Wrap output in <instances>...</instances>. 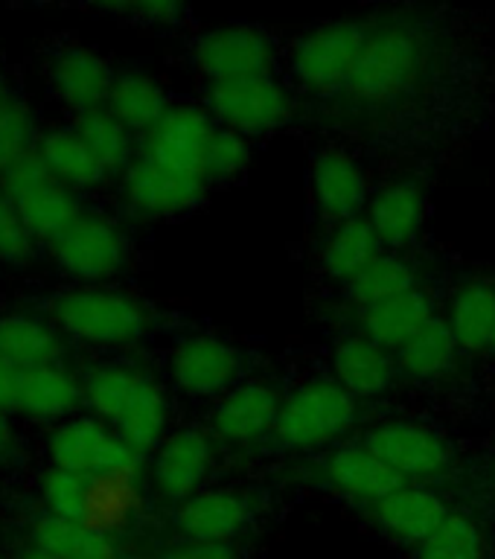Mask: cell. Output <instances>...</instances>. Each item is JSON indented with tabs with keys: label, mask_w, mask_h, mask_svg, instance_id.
<instances>
[{
	"label": "cell",
	"mask_w": 495,
	"mask_h": 559,
	"mask_svg": "<svg viewBox=\"0 0 495 559\" xmlns=\"http://www.w3.org/2000/svg\"><path fill=\"white\" fill-rule=\"evenodd\" d=\"M82 379L87 414L111 426L140 457L164 443L169 400L155 376L126 361H99L87 367Z\"/></svg>",
	"instance_id": "6da1fadb"
},
{
	"label": "cell",
	"mask_w": 495,
	"mask_h": 559,
	"mask_svg": "<svg viewBox=\"0 0 495 559\" xmlns=\"http://www.w3.org/2000/svg\"><path fill=\"white\" fill-rule=\"evenodd\" d=\"M47 314L70 344L120 349L149 332V309L140 297L114 286H68L47 300Z\"/></svg>",
	"instance_id": "7a4b0ae2"
},
{
	"label": "cell",
	"mask_w": 495,
	"mask_h": 559,
	"mask_svg": "<svg viewBox=\"0 0 495 559\" xmlns=\"http://www.w3.org/2000/svg\"><path fill=\"white\" fill-rule=\"evenodd\" d=\"M426 35L414 24L391 21L367 29L365 50L358 59L347 94L367 108H388L417 87L426 70Z\"/></svg>",
	"instance_id": "3957f363"
},
{
	"label": "cell",
	"mask_w": 495,
	"mask_h": 559,
	"mask_svg": "<svg viewBox=\"0 0 495 559\" xmlns=\"http://www.w3.org/2000/svg\"><path fill=\"white\" fill-rule=\"evenodd\" d=\"M44 251L70 286H108L131 260V242L120 222L94 210H85Z\"/></svg>",
	"instance_id": "277c9868"
},
{
	"label": "cell",
	"mask_w": 495,
	"mask_h": 559,
	"mask_svg": "<svg viewBox=\"0 0 495 559\" xmlns=\"http://www.w3.org/2000/svg\"><path fill=\"white\" fill-rule=\"evenodd\" d=\"M356 417V400L335 379H313L283 400L274 435L288 449L309 452L347 435Z\"/></svg>",
	"instance_id": "5b68a950"
},
{
	"label": "cell",
	"mask_w": 495,
	"mask_h": 559,
	"mask_svg": "<svg viewBox=\"0 0 495 559\" xmlns=\"http://www.w3.org/2000/svg\"><path fill=\"white\" fill-rule=\"evenodd\" d=\"M44 457L47 466L76 472L85 478L108 472H138L143 461L111 426H105L103 419L87 411L47 428Z\"/></svg>",
	"instance_id": "8992f818"
},
{
	"label": "cell",
	"mask_w": 495,
	"mask_h": 559,
	"mask_svg": "<svg viewBox=\"0 0 495 559\" xmlns=\"http://www.w3.org/2000/svg\"><path fill=\"white\" fill-rule=\"evenodd\" d=\"M367 41V26L339 21L306 33L292 50V73L318 94L347 91Z\"/></svg>",
	"instance_id": "52a82bcc"
},
{
	"label": "cell",
	"mask_w": 495,
	"mask_h": 559,
	"mask_svg": "<svg viewBox=\"0 0 495 559\" xmlns=\"http://www.w3.org/2000/svg\"><path fill=\"white\" fill-rule=\"evenodd\" d=\"M208 108L222 129L236 131L243 138H257L286 126L292 117V96L271 73H262L210 85Z\"/></svg>",
	"instance_id": "ba28073f"
},
{
	"label": "cell",
	"mask_w": 495,
	"mask_h": 559,
	"mask_svg": "<svg viewBox=\"0 0 495 559\" xmlns=\"http://www.w3.org/2000/svg\"><path fill=\"white\" fill-rule=\"evenodd\" d=\"M0 187L7 190L17 213L24 216L26 225L33 227V234L42 239L44 248L52 239H59L85 213L82 195L64 187L59 178H52L35 157L17 166V169H12L0 181Z\"/></svg>",
	"instance_id": "9c48e42d"
},
{
	"label": "cell",
	"mask_w": 495,
	"mask_h": 559,
	"mask_svg": "<svg viewBox=\"0 0 495 559\" xmlns=\"http://www.w3.org/2000/svg\"><path fill=\"white\" fill-rule=\"evenodd\" d=\"M44 76L52 99L73 117H85L108 105L117 70L103 52L87 44H59L47 56Z\"/></svg>",
	"instance_id": "30bf717a"
},
{
	"label": "cell",
	"mask_w": 495,
	"mask_h": 559,
	"mask_svg": "<svg viewBox=\"0 0 495 559\" xmlns=\"http://www.w3.org/2000/svg\"><path fill=\"white\" fill-rule=\"evenodd\" d=\"M204 192L208 181L175 173L146 155H138V160L120 175L122 204L140 218L181 216L204 199Z\"/></svg>",
	"instance_id": "8fae6325"
},
{
	"label": "cell",
	"mask_w": 495,
	"mask_h": 559,
	"mask_svg": "<svg viewBox=\"0 0 495 559\" xmlns=\"http://www.w3.org/2000/svg\"><path fill=\"white\" fill-rule=\"evenodd\" d=\"M192 56L201 76H208L210 85H219V82L271 73L274 44L257 26H216L196 38Z\"/></svg>",
	"instance_id": "7c38bea8"
},
{
	"label": "cell",
	"mask_w": 495,
	"mask_h": 559,
	"mask_svg": "<svg viewBox=\"0 0 495 559\" xmlns=\"http://www.w3.org/2000/svg\"><path fill=\"white\" fill-rule=\"evenodd\" d=\"M216 129V120L204 108L173 105L164 120L143 138L140 155L152 157L175 173L192 175V178L204 181V157H208L210 140Z\"/></svg>",
	"instance_id": "4fadbf2b"
},
{
	"label": "cell",
	"mask_w": 495,
	"mask_h": 559,
	"mask_svg": "<svg viewBox=\"0 0 495 559\" xmlns=\"http://www.w3.org/2000/svg\"><path fill=\"white\" fill-rule=\"evenodd\" d=\"M213 466V443L201 428H181L166 435V440L152 452V487L157 496L181 504L196 496Z\"/></svg>",
	"instance_id": "5bb4252c"
},
{
	"label": "cell",
	"mask_w": 495,
	"mask_h": 559,
	"mask_svg": "<svg viewBox=\"0 0 495 559\" xmlns=\"http://www.w3.org/2000/svg\"><path fill=\"white\" fill-rule=\"evenodd\" d=\"M362 443L402 478H435L449 466L444 437L417 423H382Z\"/></svg>",
	"instance_id": "9a60e30c"
},
{
	"label": "cell",
	"mask_w": 495,
	"mask_h": 559,
	"mask_svg": "<svg viewBox=\"0 0 495 559\" xmlns=\"http://www.w3.org/2000/svg\"><path fill=\"white\" fill-rule=\"evenodd\" d=\"M239 376V353L216 335H187L169 356V379L190 396L225 393Z\"/></svg>",
	"instance_id": "2e32d148"
},
{
	"label": "cell",
	"mask_w": 495,
	"mask_h": 559,
	"mask_svg": "<svg viewBox=\"0 0 495 559\" xmlns=\"http://www.w3.org/2000/svg\"><path fill=\"white\" fill-rule=\"evenodd\" d=\"M82 408H85V379L68 361L26 370L21 376L15 402L17 417L52 428L82 414Z\"/></svg>",
	"instance_id": "e0dca14e"
},
{
	"label": "cell",
	"mask_w": 495,
	"mask_h": 559,
	"mask_svg": "<svg viewBox=\"0 0 495 559\" xmlns=\"http://www.w3.org/2000/svg\"><path fill=\"white\" fill-rule=\"evenodd\" d=\"M313 195L315 207L330 222H350L362 216L370 204L365 169L356 157L339 148H323L313 160Z\"/></svg>",
	"instance_id": "ac0fdd59"
},
{
	"label": "cell",
	"mask_w": 495,
	"mask_h": 559,
	"mask_svg": "<svg viewBox=\"0 0 495 559\" xmlns=\"http://www.w3.org/2000/svg\"><path fill=\"white\" fill-rule=\"evenodd\" d=\"M70 341L47 312L9 309L0 312V356L17 370H38L68 361Z\"/></svg>",
	"instance_id": "d6986e66"
},
{
	"label": "cell",
	"mask_w": 495,
	"mask_h": 559,
	"mask_svg": "<svg viewBox=\"0 0 495 559\" xmlns=\"http://www.w3.org/2000/svg\"><path fill=\"white\" fill-rule=\"evenodd\" d=\"M251 519V504L243 492L231 489H199L175 504V527L184 539L234 542Z\"/></svg>",
	"instance_id": "ffe728a7"
},
{
	"label": "cell",
	"mask_w": 495,
	"mask_h": 559,
	"mask_svg": "<svg viewBox=\"0 0 495 559\" xmlns=\"http://www.w3.org/2000/svg\"><path fill=\"white\" fill-rule=\"evenodd\" d=\"M374 515L388 536H393L402 545H411V548H423L449 522L452 510L432 489L405 484L385 501H379L374 507Z\"/></svg>",
	"instance_id": "44dd1931"
},
{
	"label": "cell",
	"mask_w": 495,
	"mask_h": 559,
	"mask_svg": "<svg viewBox=\"0 0 495 559\" xmlns=\"http://www.w3.org/2000/svg\"><path fill=\"white\" fill-rule=\"evenodd\" d=\"M283 400L266 382L236 384L222 396L213 411V435L231 443H248L269 435L278 426Z\"/></svg>",
	"instance_id": "7402d4cb"
},
{
	"label": "cell",
	"mask_w": 495,
	"mask_h": 559,
	"mask_svg": "<svg viewBox=\"0 0 495 559\" xmlns=\"http://www.w3.org/2000/svg\"><path fill=\"white\" fill-rule=\"evenodd\" d=\"M332 373L353 400H376L391 388L400 365L391 349L379 347L367 335H347L332 353Z\"/></svg>",
	"instance_id": "603a6c76"
},
{
	"label": "cell",
	"mask_w": 495,
	"mask_h": 559,
	"mask_svg": "<svg viewBox=\"0 0 495 559\" xmlns=\"http://www.w3.org/2000/svg\"><path fill=\"white\" fill-rule=\"evenodd\" d=\"M35 160L52 178H59L64 187H70L79 195L99 190L108 181V173L96 160L94 152L87 148L76 126H50V129H44L38 148H35Z\"/></svg>",
	"instance_id": "cb8c5ba5"
},
{
	"label": "cell",
	"mask_w": 495,
	"mask_h": 559,
	"mask_svg": "<svg viewBox=\"0 0 495 559\" xmlns=\"http://www.w3.org/2000/svg\"><path fill=\"white\" fill-rule=\"evenodd\" d=\"M323 469H327L332 487H339L344 496L374 507L391 492L405 487V478L397 475L388 463L379 461L365 443L339 445L335 452H330Z\"/></svg>",
	"instance_id": "d4e9b609"
},
{
	"label": "cell",
	"mask_w": 495,
	"mask_h": 559,
	"mask_svg": "<svg viewBox=\"0 0 495 559\" xmlns=\"http://www.w3.org/2000/svg\"><path fill=\"white\" fill-rule=\"evenodd\" d=\"M367 222L382 248H405L414 242L426 218V195L414 181H391L367 204Z\"/></svg>",
	"instance_id": "484cf974"
},
{
	"label": "cell",
	"mask_w": 495,
	"mask_h": 559,
	"mask_svg": "<svg viewBox=\"0 0 495 559\" xmlns=\"http://www.w3.org/2000/svg\"><path fill=\"white\" fill-rule=\"evenodd\" d=\"M435 304L426 292H409V295L393 297L385 304L362 309V335L376 341L379 347L400 353L417 332H423L435 321Z\"/></svg>",
	"instance_id": "4316f807"
},
{
	"label": "cell",
	"mask_w": 495,
	"mask_h": 559,
	"mask_svg": "<svg viewBox=\"0 0 495 559\" xmlns=\"http://www.w3.org/2000/svg\"><path fill=\"white\" fill-rule=\"evenodd\" d=\"M26 548L42 550L56 559H120L111 536L91 531L82 522H68L56 515H35L26 531Z\"/></svg>",
	"instance_id": "83f0119b"
},
{
	"label": "cell",
	"mask_w": 495,
	"mask_h": 559,
	"mask_svg": "<svg viewBox=\"0 0 495 559\" xmlns=\"http://www.w3.org/2000/svg\"><path fill=\"white\" fill-rule=\"evenodd\" d=\"M108 111L131 131V134H143L155 129L157 122L164 120L166 111L173 108L166 99L164 85L152 79L143 70H120L114 79L111 96H108Z\"/></svg>",
	"instance_id": "f1b7e54d"
},
{
	"label": "cell",
	"mask_w": 495,
	"mask_h": 559,
	"mask_svg": "<svg viewBox=\"0 0 495 559\" xmlns=\"http://www.w3.org/2000/svg\"><path fill=\"white\" fill-rule=\"evenodd\" d=\"M138 472H108V475H94V478H87L82 524L114 539V533L122 531V527L131 522V515L138 510Z\"/></svg>",
	"instance_id": "f546056e"
},
{
	"label": "cell",
	"mask_w": 495,
	"mask_h": 559,
	"mask_svg": "<svg viewBox=\"0 0 495 559\" xmlns=\"http://www.w3.org/2000/svg\"><path fill=\"white\" fill-rule=\"evenodd\" d=\"M42 131L44 129L38 126V117H35L33 105L26 103V96L9 82H3L0 85V181L12 169L33 160Z\"/></svg>",
	"instance_id": "4dcf8cb0"
},
{
	"label": "cell",
	"mask_w": 495,
	"mask_h": 559,
	"mask_svg": "<svg viewBox=\"0 0 495 559\" xmlns=\"http://www.w3.org/2000/svg\"><path fill=\"white\" fill-rule=\"evenodd\" d=\"M449 326H452L458 347L470 353H484L495 347V286L475 280L458 288L449 306Z\"/></svg>",
	"instance_id": "1f68e13d"
},
{
	"label": "cell",
	"mask_w": 495,
	"mask_h": 559,
	"mask_svg": "<svg viewBox=\"0 0 495 559\" xmlns=\"http://www.w3.org/2000/svg\"><path fill=\"white\" fill-rule=\"evenodd\" d=\"M382 253V242L379 236L370 227L365 216L350 218V222H341L335 230L330 234V239L323 242L321 262L327 274H332L341 283H350L356 277L358 271L370 265Z\"/></svg>",
	"instance_id": "d6a6232c"
},
{
	"label": "cell",
	"mask_w": 495,
	"mask_h": 559,
	"mask_svg": "<svg viewBox=\"0 0 495 559\" xmlns=\"http://www.w3.org/2000/svg\"><path fill=\"white\" fill-rule=\"evenodd\" d=\"M458 353H461V347H458V338H455L449 321L435 318L426 330L417 332V335L397 353V365H400V370L409 376V379L426 382V379H437V376L449 373L455 367Z\"/></svg>",
	"instance_id": "836d02e7"
},
{
	"label": "cell",
	"mask_w": 495,
	"mask_h": 559,
	"mask_svg": "<svg viewBox=\"0 0 495 559\" xmlns=\"http://www.w3.org/2000/svg\"><path fill=\"white\" fill-rule=\"evenodd\" d=\"M76 131L94 152V157L103 164V169L111 175H122L134 160H138V134H131L108 108L91 111L85 117H76Z\"/></svg>",
	"instance_id": "e575fe53"
},
{
	"label": "cell",
	"mask_w": 495,
	"mask_h": 559,
	"mask_svg": "<svg viewBox=\"0 0 495 559\" xmlns=\"http://www.w3.org/2000/svg\"><path fill=\"white\" fill-rule=\"evenodd\" d=\"M414 288H417V271H414L409 260H402L397 253H379L370 265H365L347 283L350 297L362 309L385 304V300H393V297L400 295H409Z\"/></svg>",
	"instance_id": "d590c367"
},
{
	"label": "cell",
	"mask_w": 495,
	"mask_h": 559,
	"mask_svg": "<svg viewBox=\"0 0 495 559\" xmlns=\"http://www.w3.org/2000/svg\"><path fill=\"white\" fill-rule=\"evenodd\" d=\"M85 496V475L59 469V466H44V472L35 480V498H38L44 515H56V519H68V522H82Z\"/></svg>",
	"instance_id": "8d00e7d4"
},
{
	"label": "cell",
	"mask_w": 495,
	"mask_h": 559,
	"mask_svg": "<svg viewBox=\"0 0 495 559\" xmlns=\"http://www.w3.org/2000/svg\"><path fill=\"white\" fill-rule=\"evenodd\" d=\"M44 242L17 213L7 190L0 187V269L24 271L42 260Z\"/></svg>",
	"instance_id": "74e56055"
},
{
	"label": "cell",
	"mask_w": 495,
	"mask_h": 559,
	"mask_svg": "<svg viewBox=\"0 0 495 559\" xmlns=\"http://www.w3.org/2000/svg\"><path fill=\"white\" fill-rule=\"evenodd\" d=\"M417 559H484V536L472 519L452 513L449 522L417 548Z\"/></svg>",
	"instance_id": "f35d334b"
},
{
	"label": "cell",
	"mask_w": 495,
	"mask_h": 559,
	"mask_svg": "<svg viewBox=\"0 0 495 559\" xmlns=\"http://www.w3.org/2000/svg\"><path fill=\"white\" fill-rule=\"evenodd\" d=\"M248 164H251V146H248V140L243 134H236V131L219 126L213 140H210L208 157H204V181H231Z\"/></svg>",
	"instance_id": "ab89813d"
},
{
	"label": "cell",
	"mask_w": 495,
	"mask_h": 559,
	"mask_svg": "<svg viewBox=\"0 0 495 559\" xmlns=\"http://www.w3.org/2000/svg\"><path fill=\"white\" fill-rule=\"evenodd\" d=\"M103 12L129 17L134 24L175 26L187 9L181 3H173V0H140V3H108V7H103Z\"/></svg>",
	"instance_id": "60d3db41"
},
{
	"label": "cell",
	"mask_w": 495,
	"mask_h": 559,
	"mask_svg": "<svg viewBox=\"0 0 495 559\" xmlns=\"http://www.w3.org/2000/svg\"><path fill=\"white\" fill-rule=\"evenodd\" d=\"M157 559H239L234 542L181 539L157 554Z\"/></svg>",
	"instance_id": "b9f144b4"
},
{
	"label": "cell",
	"mask_w": 495,
	"mask_h": 559,
	"mask_svg": "<svg viewBox=\"0 0 495 559\" xmlns=\"http://www.w3.org/2000/svg\"><path fill=\"white\" fill-rule=\"evenodd\" d=\"M21 376H24V370H17L15 365H9L7 358L0 356V408L9 411V414H15Z\"/></svg>",
	"instance_id": "7bdbcfd3"
},
{
	"label": "cell",
	"mask_w": 495,
	"mask_h": 559,
	"mask_svg": "<svg viewBox=\"0 0 495 559\" xmlns=\"http://www.w3.org/2000/svg\"><path fill=\"white\" fill-rule=\"evenodd\" d=\"M15 449V426H12V414L0 408V463L7 461Z\"/></svg>",
	"instance_id": "ee69618b"
},
{
	"label": "cell",
	"mask_w": 495,
	"mask_h": 559,
	"mask_svg": "<svg viewBox=\"0 0 495 559\" xmlns=\"http://www.w3.org/2000/svg\"><path fill=\"white\" fill-rule=\"evenodd\" d=\"M17 559H56V557H50V554H42V550H35V548H24V554H21Z\"/></svg>",
	"instance_id": "f6af8a7d"
},
{
	"label": "cell",
	"mask_w": 495,
	"mask_h": 559,
	"mask_svg": "<svg viewBox=\"0 0 495 559\" xmlns=\"http://www.w3.org/2000/svg\"><path fill=\"white\" fill-rule=\"evenodd\" d=\"M3 82H7V79H3V68H0V85H3Z\"/></svg>",
	"instance_id": "bcb514c9"
},
{
	"label": "cell",
	"mask_w": 495,
	"mask_h": 559,
	"mask_svg": "<svg viewBox=\"0 0 495 559\" xmlns=\"http://www.w3.org/2000/svg\"><path fill=\"white\" fill-rule=\"evenodd\" d=\"M0 559H12V557H0Z\"/></svg>",
	"instance_id": "7dc6e473"
},
{
	"label": "cell",
	"mask_w": 495,
	"mask_h": 559,
	"mask_svg": "<svg viewBox=\"0 0 495 559\" xmlns=\"http://www.w3.org/2000/svg\"><path fill=\"white\" fill-rule=\"evenodd\" d=\"M493 349H495V347H493Z\"/></svg>",
	"instance_id": "c3c4849f"
}]
</instances>
